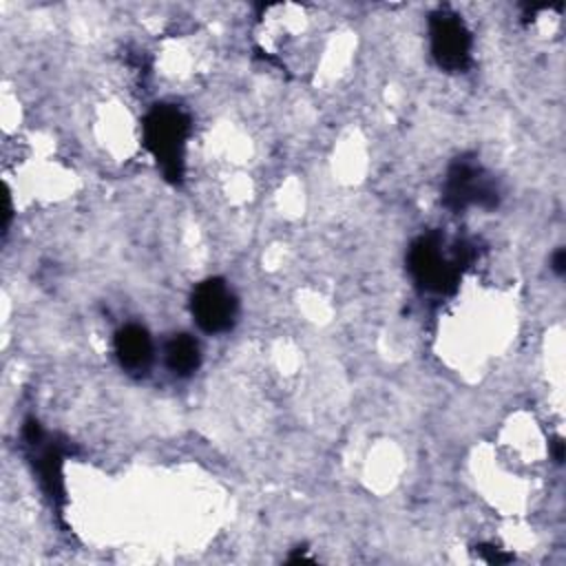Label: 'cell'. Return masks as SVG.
Masks as SVG:
<instances>
[{
	"mask_svg": "<svg viewBox=\"0 0 566 566\" xmlns=\"http://www.w3.org/2000/svg\"><path fill=\"white\" fill-rule=\"evenodd\" d=\"M188 133V119L170 106L157 108L146 117L144 135L148 148L161 161L168 177L181 175V150Z\"/></svg>",
	"mask_w": 566,
	"mask_h": 566,
	"instance_id": "6da1fadb",
	"label": "cell"
},
{
	"mask_svg": "<svg viewBox=\"0 0 566 566\" xmlns=\"http://www.w3.org/2000/svg\"><path fill=\"white\" fill-rule=\"evenodd\" d=\"M192 314L197 325L203 332L210 334H219L232 327L234 316H237V301L234 294L230 292V287L219 281V279H210L203 281L192 296Z\"/></svg>",
	"mask_w": 566,
	"mask_h": 566,
	"instance_id": "7a4b0ae2",
	"label": "cell"
},
{
	"mask_svg": "<svg viewBox=\"0 0 566 566\" xmlns=\"http://www.w3.org/2000/svg\"><path fill=\"white\" fill-rule=\"evenodd\" d=\"M471 38L464 22L449 11H438L431 18V51L440 66L458 71L467 64Z\"/></svg>",
	"mask_w": 566,
	"mask_h": 566,
	"instance_id": "3957f363",
	"label": "cell"
},
{
	"mask_svg": "<svg viewBox=\"0 0 566 566\" xmlns=\"http://www.w3.org/2000/svg\"><path fill=\"white\" fill-rule=\"evenodd\" d=\"M409 263L416 279L427 287L442 290L447 283L453 281V265L447 261L440 248L429 239H422L413 245Z\"/></svg>",
	"mask_w": 566,
	"mask_h": 566,
	"instance_id": "277c9868",
	"label": "cell"
},
{
	"mask_svg": "<svg viewBox=\"0 0 566 566\" xmlns=\"http://www.w3.org/2000/svg\"><path fill=\"white\" fill-rule=\"evenodd\" d=\"M115 354L124 369L144 374L153 360V343L144 327L126 325L115 336Z\"/></svg>",
	"mask_w": 566,
	"mask_h": 566,
	"instance_id": "5b68a950",
	"label": "cell"
},
{
	"mask_svg": "<svg viewBox=\"0 0 566 566\" xmlns=\"http://www.w3.org/2000/svg\"><path fill=\"white\" fill-rule=\"evenodd\" d=\"M199 358H201L199 356V345L190 336H186V334L175 336L166 345V365L177 376L192 374L199 367Z\"/></svg>",
	"mask_w": 566,
	"mask_h": 566,
	"instance_id": "8992f818",
	"label": "cell"
},
{
	"mask_svg": "<svg viewBox=\"0 0 566 566\" xmlns=\"http://www.w3.org/2000/svg\"><path fill=\"white\" fill-rule=\"evenodd\" d=\"M564 263H566V254H564V250H557V254L553 256V268L557 272H564Z\"/></svg>",
	"mask_w": 566,
	"mask_h": 566,
	"instance_id": "52a82bcc",
	"label": "cell"
}]
</instances>
